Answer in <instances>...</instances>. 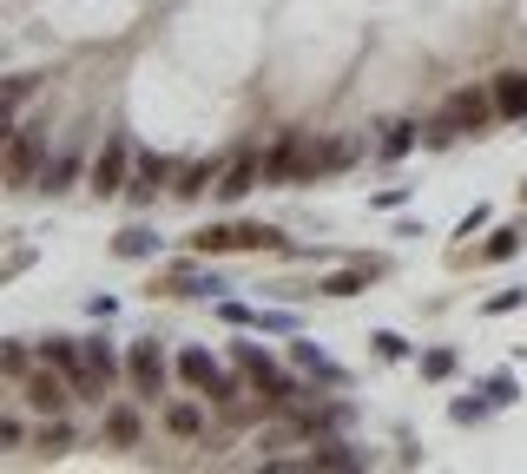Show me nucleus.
<instances>
[{
    "label": "nucleus",
    "mask_w": 527,
    "mask_h": 474,
    "mask_svg": "<svg viewBox=\"0 0 527 474\" xmlns=\"http://www.w3.org/2000/svg\"><path fill=\"white\" fill-rule=\"evenodd\" d=\"M33 356H40V343H33V349H27V343H7V356H0V369H7V389H14V382L33 369Z\"/></svg>",
    "instance_id": "28"
},
{
    "label": "nucleus",
    "mask_w": 527,
    "mask_h": 474,
    "mask_svg": "<svg viewBox=\"0 0 527 474\" xmlns=\"http://www.w3.org/2000/svg\"><path fill=\"white\" fill-rule=\"evenodd\" d=\"M165 290H172V297H218V290H231V284H224L218 270H192V264H185V270L165 277Z\"/></svg>",
    "instance_id": "18"
},
{
    "label": "nucleus",
    "mask_w": 527,
    "mask_h": 474,
    "mask_svg": "<svg viewBox=\"0 0 527 474\" xmlns=\"http://www.w3.org/2000/svg\"><path fill=\"white\" fill-rule=\"evenodd\" d=\"M218 178H224V158H198V165H185L178 172V185H172V198H205V191H218Z\"/></svg>",
    "instance_id": "15"
},
{
    "label": "nucleus",
    "mask_w": 527,
    "mask_h": 474,
    "mask_svg": "<svg viewBox=\"0 0 527 474\" xmlns=\"http://www.w3.org/2000/svg\"><path fill=\"white\" fill-rule=\"evenodd\" d=\"M369 277H383V257H369V264H350V270H336L330 284H323V297H363Z\"/></svg>",
    "instance_id": "20"
},
{
    "label": "nucleus",
    "mask_w": 527,
    "mask_h": 474,
    "mask_svg": "<svg viewBox=\"0 0 527 474\" xmlns=\"http://www.w3.org/2000/svg\"><path fill=\"white\" fill-rule=\"evenodd\" d=\"M159 422L172 442H205V402H165Z\"/></svg>",
    "instance_id": "14"
},
{
    "label": "nucleus",
    "mask_w": 527,
    "mask_h": 474,
    "mask_svg": "<svg viewBox=\"0 0 527 474\" xmlns=\"http://www.w3.org/2000/svg\"><path fill=\"white\" fill-rule=\"evenodd\" d=\"M172 376H178V363H165V349L152 343V336L126 349V382H132V395H145V402H159V395L172 389Z\"/></svg>",
    "instance_id": "9"
},
{
    "label": "nucleus",
    "mask_w": 527,
    "mask_h": 474,
    "mask_svg": "<svg viewBox=\"0 0 527 474\" xmlns=\"http://www.w3.org/2000/svg\"><path fill=\"white\" fill-rule=\"evenodd\" d=\"M14 395H20V402H27L33 415H66V409H73V402H80V389H73V382H66V376H60V369H53V363L27 369V376L14 382Z\"/></svg>",
    "instance_id": "7"
},
{
    "label": "nucleus",
    "mask_w": 527,
    "mask_h": 474,
    "mask_svg": "<svg viewBox=\"0 0 527 474\" xmlns=\"http://www.w3.org/2000/svg\"><path fill=\"white\" fill-rule=\"evenodd\" d=\"M304 468H363V455H356L350 442H336V435H330V442H317V448H310V461H304Z\"/></svg>",
    "instance_id": "24"
},
{
    "label": "nucleus",
    "mask_w": 527,
    "mask_h": 474,
    "mask_svg": "<svg viewBox=\"0 0 527 474\" xmlns=\"http://www.w3.org/2000/svg\"><path fill=\"white\" fill-rule=\"evenodd\" d=\"M488 395H495V409H508L514 402V376H488Z\"/></svg>",
    "instance_id": "36"
},
{
    "label": "nucleus",
    "mask_w": 527,
    "mask_h": 474,
    "mask_svg": "<svg viewBox=\"0 0 527 474\" xmlns=\"http://www.w3.org/2000/svg\"><path fill=\"white\" fill-rule=\"evenodd\" d=\"M231 363H238V369H244V382L257 389V409H264V415H290L297 402H304V395H297V382H290V376H284V369H277L257 343H231Z\"/></svg>",
    "instance_id": "1"
},
{
    "label": "nucleus",
    "mask_w": 527,
    "mask_h": 474,
    "mask_svg": "<svg viewBox=\"0 0 527 474\" xmlns=\"http://www.w3.org/2000/svg\"><path fill=\"white\" fill-rule=\"evenodd\" d=\"M369 343H376V356H389V363H402V356H409V336H396V330H376Z\"/></svg>",
    "instance_id": "32"
},
{
    "label": "nucleus",
    "mask_w": 527,
    "mask_h": 474,
    "mask_svg": "<svg viewBox=\"0 0 527 474\" xmlns=\"http://www.w3.org/2000/svg\"><path fill=\"white\" fill-rule=\"evenodd\" d=\"M172 178H178V165L165 152H132V185H126V198H132V205H152L159 191H172Z\"/></svg>",
    "instance_id": "10"
},
{
    "label": "nucleus",
    "mask_w": 527,
    "mask_h": 474,
    "mask_svg": "<svg viewBox=\"0 0 527 474\" xmlns=\"http://www.w3.org/2000/svg\"><path fill=\"white\" fill-rule=\"evenodd\" d=\"M185 244H192V257H224V251H284L290 257L284 231H271V224H211V231L185 237Z\"/></svg>",
    "instance_id": "4"
},
{
    "label": "nucleus",
    "mask_w": 527,
    "mask_h": 474,
    "mask_svg": "<svg viewBox=\"0 0 527 474\" xmlns=\"http://www.w3.org/2000/svg\"><path fill=\"white\" fill-rule=\"evenodd\" d=\"M488 409H495V395H488V402H468V395H455V402H448V415H455V422H481V415H488Z\"/></svg>",
    "instance_id": "31"
},
{
    "label": "nucleus",
    "mask_w": 527,
    "mask_h": 474,
    "mask_svg": "<svg viewBox=\"0 0 527 474\" xmlns=\"http://www.w3.org/2000/svg\"><path fill=\"white\" fill-rule=\"evenodd\" d=\"M416 119H389V126H383V139H376V152H383V158H402V152H409V145H416Z\"/></svg>",
    "instance_id": "26"
},
{
    "label": "nucleus",
    "mask_w": 527,
    "mask_h": 474,
    "mask_svg": "<svg viewBox=\"0 0 527 474\" xmlns=\"http://www.w3.org/2000/svg\"><path fill=\"white\" fill-rule=\"evenodd\" d=\"M40 363H53L73 389H80V402H106L93 382V363H86V343L80 336H40Z\"/></svg>",
    "instance_id": "8"
},
{
    "label": "nucleus",
    "mask_w": 527,
    "mask_h": 474,
    "mask_svg": "<svg viewBox=\"0 0 527 474\" xmlns=\"http://www.w3.org/2000/svg\"><path fill=\"white\" fill-rule=\"evenodd\" d=\"M86 363H93L99 395H112V389H119V376H126V363H119V349H112L106 336H86Z\"/></svg>",
    "instance_id": "16"
},
{
    "label": "nucleus",
    "mask_w": 527,
    "mask_h": 474,
    "mask_svg": "<svg viewBox=\"0 0 527 474\" xmlns=\"http://www.w3.org/2000/svg\"><path fill=\"white\" fill-rule=\"evenodd\" d=\"M126 185H132V139L112 132V139L86 158V191H93V198H126Z\"/></svg>",
    "instance_id": "6"
},
{
    "label": "nucleus",
    "mask_w": 527,
    "mask_h": 474,
    "mask_svg": "<svg viewBox=\"0 0 527 474\" xmlns=\"http://www.w3.org/2000/svg\"><path fill=\"white\" fill-rule=\"evenodd\" d=\"M488 93H495L501 119H527V73H495V79H488Z\"/></svg>",
    "instance_id": "17"
},
{
    "label": "nucleus",
    "mask_w": 527,
    "mask_h": 474,
    "mask_svg": "<svg viewBox=\"0 0 527 474\" xmlns=\"http://www.w3.org/2000/svg\"><path fill=\"white\" fill-rule=\"evenodd\" d=\"M521 303H527V290H495L481 310H488V316H508V310H521Z\"/></svg>",
    "instance_id": "34"
},
{
    "label": "nucleus",
    "mask_w": 527,
    "mask_h": 474,
    "mask_svg": "<svg viewBox=\"0 0 527 474\" xmlns=\"http://www.w3.org/2000/svg\"><path fill=\"white\" fill-rule=\"evenodd\" d=\"M455 363H462L455 349H429V356H422V376H429V382H448V376H455Z\"/></svg>",
    "instance_id": "29"
},
{
    "label": "nucleus",
    "mask_w": 527,
    "mask_h": 474,
    "mask_svg": "<svg viewBox=\"0 0 527 474\" xmlns=\"http://www.w3.org/2000/svg\"><path fill=\"white\" fill-rule=\"evenodd\" d=\"M33 185V139L27 132H7V191Z\"/></svg>",
    "instance_id": "19"
},
{
    "label": "nucleus",
    "mask_w": 527,
    "mask_h": 474,
    "mask_svg": "<svg viewBox=\"0 0 527 474\" xmlns=\"http://www.w3.org/2000/svg\"><path fill=\"white\" fill-rule=\"evenodd\" d=\"M73 178H80V158H73V152H60V158H40V191H47V198H53V191H66Z\"/></svg>",
    "instance_id": "23"
},
{
    "label": "nucleus",
    "mask_w": 527,
    "mask_h": 474,
    "mask_svg": "<svg viewBox=\"0 0 527 474\" xmlns=\"http://www.w3.org/2000/svg\"><path fill=\"white\" fill-rule=\"evenodd\" d=\"M172 363H178V382H185V389H198L205 402H218V409H238V402H244V369L231 376L211 349H178Z\"/></svg>",
    "instance_id": "2"
},
{
    "label": "nucleus",
    "mask_w": 527,
    "mask_h": 474,
    "mask_svg": "<svg viewBox=\"0 0 527 474\" xmlns=\"http://www.w3.org/2000/svg\"><path fill=\"white\" fill-rule=\"evenodd\" d=\"M218 316L231 323V330H257V310H251V303H218Z\"/></svg>",
    "instance_id": "33"
},
{
    "label": "nucleus",
    "mask_w": 527,
    "mask_h": 474,
    "mask_svg": "<svg viewBox=\"0 0 527 474\" xmlns=\"http://www.w3.org/2000/svg\"><path fill=\"white\" fill-rule=\"evenodd\" d=\"M290 363L304 369L310 382H323V389H350V369H343V363H330V356H323V349L310 343V336H297V343H290Z\"/></svg>",
    "instance_id": "13"
},
{
    "label": "nucleus",
    "mask_w": 527,
    "mask_h": 474,
    "mask_svg": "<svg viewBox=\"0 0 527 474\" xmlns=\"http://www.w3.org/2000/svg\"><path fill=\"white\" fill-rule=\"evenodd\" d=\"M495 119H501V112H495V93H488V86H475V93H468V86H462V93L448 99V112L429 126V145H448V139H481V132L495 126Z\"/></svg>",
    "instance_id": "3"
},
{
    "label": "nucleus",
    "mask_w": 527,
    "mask_h": 474,
    "mask_svg": "<svg viewBox=\"0 0 527 474\" xmlns=\"http://www.w3.org/2000/svg\"><path fill=\"white\" fill-rule=\"evenodd\" d=\"M99 435H106V448H139L145 415L132 409V402H106V409H99Z\"/></svg>",
    "instance_id": "11"
},
{
    "label": "nucleus",
    "mask_w": 527,
    "mask_h": 474,
    "mask_svg": "<svg viewBox=\"0 0 527 474\" xmlns=\"http://www.w3.org/2000/svg\"><path fill=\"white\" fill-rule=\"evenodd\" d=\"M257 330L264 336H297V316L290 310H257Z\"/></svg>",
    "instance_id": "30"
},
{
    "label": "nucleus",
    "mask_w": 527,
    "mask_h": 474,
    "mask_svg": "<svg viewBox=\"0 0 527 474\" xmlns=\"http://www.w3.org/2000/svg\"><path fill=\"white\" fill-rule=\"evenodd\" d=\"M317 178V139L304 132H277L264 145V185H310Z\"/></svg>",
    "instance_id": "5"
},
{
    "label": "nucleus",
    "mask_w": 527,
    "mask_h": 474,
    "mask_svg": "<svg viewBox=\"0 0 527 474\" xmlns=\"http://www.w3.org/2000/svg\"><path fill=\"white\" fill-rule=\"evenodd\" d=\"M257 185H264V152H238L231 165H224V178H218V198L238 205V198H251Z\"/></svg>",
    "instance_id": "12"
},
{
    "label": "nucleus",
    "mask_w": 527,
    "mask_h": 474,
    "mask_svg": "<svg viewBox=\"0 0 527 474\" xmlns=\"http://www.w3.org/2000/svg\"><path fill=\"white\" fill-rule=\"evenodd\" d=\"M514 251H521V224H501V231L481 244V257H488V264H501V257H514Z\"/></svg>",
    "instance_id": "27"
},
{
    "label": "nucleus",
    "mask_w": 527,
    "mask_h": 474,
    "mask_svg": "<svg viewBox=\"0 0 527 474\" xmlns=\"http://www.w3.org/2000/svg\"><path fill=\"white\" fill-rule=\"evenodd\" d=\"M33 442H40V455H66V448L80 442V435L66 428V415H40V428H33Z\"/></svg>",
    "instance_id": "22"
},
{
    "label": "nucleus",
    "mask_w": 527,
    "mask_h": 474,
    "mask_svg": "<svg viewBox=\"0 0 527 474\" xmlns=\"http://www.w3.org/2000/svg\"><path fill=\"white\" fill-rule=\"evenodd\" d=\"M0 442H7V448H20V442H27V422H20V415H14V409L0 415Z\"/></svg>",
    "instance_id": "35"
},
{
    "label": "nucleus",
    "mask_w": 527,
    "mask_h": 474,
    "mask_svg": "<svg viewBox=\"0 0 527 474\" xmlns=\"http://www.w3.org/2000/svg\"><path fill=\"white\" fill-rule=\"evenodd\" d=\"M159 244H165L159 231H145V224H132V231H119V237H112V257H126V264H139V257H159Z\"/></svg>",
    "instance_id": "21"
},
{
    "label": "nucleus",
    "mask_w": 527,
    "mask_h": 474,
    "mask_svg": "<svg viewBox=\"0 0 527 474\" xmlns=\"http://www.w3.org/2000/svg\"><path fill=\"white\" fill-rule=\"evenodd\" d=\"M343 165H356V139H317V178L343 172Z\"/></svg>",
    "instance_id": "25"
}]
</instances>
